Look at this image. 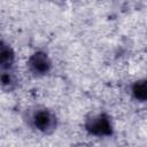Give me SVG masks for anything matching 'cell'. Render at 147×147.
<instances>
[{
    "label": "cell",
    "mask_w": 147,
    "mask_h": 147,
    "mask_svg": "<svg viewBox=\"0 0 147 147\" xmlns=\"http://www.w3.org/2000/svg\"><path fill=\"white\" fill-rule=\"evenodd\" d=\"M86 130L94 136H110L113 133V126L109 117L106 114H100L96 116L90 117L85 123Z\"/></svg>",
    "instance_id": "obj_1"
},
{
    "label": "cell",
    "mask_w": 147,
    "mask_h": 147,
    "mask_svg": "<svg viewBox=\"0 0 147 147\" xmlns=\"http://www.w3.org/2000/svg\"><path fill=\"white\" fill-rule=\"evenodd\" d=\"M32 121H33V125L42 132H51L52 130H54L56 125L55 116L49 110L46 109L36 111L32 117Z\"/></svg>",
    "instance_id": "obj_2"
},
{
    "label": "cell",
    "mask_w": 147,
    "mask_h": 147,
    "mask_svg": "<svg viewBox=\"0 0 147 147\" xmlns=\"http://www.w3.org/2000/svg\"><path fill=\"white\" fill-rule=\"evenodd\" d=\"M29 67L32 72L37 75H45L51 69V61L47 54L42 52L34 53L29 60Z\"/></svg>",
    "instance_id": "obj_3"
},
{
    "label": "cell",
    "mask_w": 147,
    "mask_h": 147,
    "mask_svg": "<svg viewBox=\"0 0 147 147\" xmlns=\"http://www.w3.org/2000/svg\"><path fill=\"white\" fill-rule=\"evenodd\" d=\"M14 51L7 44H0V65L3 68H9L14 62Z\"/></svg>",
    "instance_id": "obj_4"
},
{
    "label": "cell",
    "mask_w": 147,
    "mask_h": 147,
    "mask_svg": "<svg viewBox=\"0 0 147 147\" xmlns=\"http://www.w3.org/2000/svg\"><path fill=\"white\" fill-rule=\"evenodd\" d=\"M132 93L133 96L139 101H145L147 99V84L145 79L137 80L132 85Z\"/></svg>",
    "instance_id": "obj_5"
},
{
    "label": "cell",
    "mask_w": 147,
    "mask_h": 147,
    "mask_svg": "<svg viewBox=\"0 0 147 147\" xmlns=\"http://www.w3.org/2000/svg\"><path fill=\"white\" fill-rule=\"evenodd\" d=\"M0 82H1V84L5 86V87H7V88H11L13 87V85H14V79H13V77L9 75V74H5V75H2L1 77H0Z\"/></svg>",
    "instance_id": "obj_6"
}]
</instances>
